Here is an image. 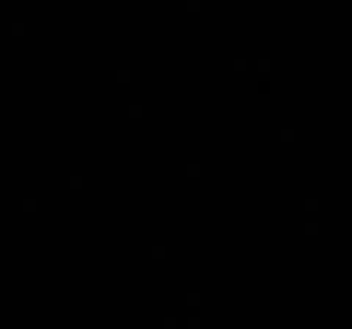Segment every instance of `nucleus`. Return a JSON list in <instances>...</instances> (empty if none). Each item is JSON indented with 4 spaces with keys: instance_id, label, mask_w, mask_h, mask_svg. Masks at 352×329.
<instances>
[]
</instances>
